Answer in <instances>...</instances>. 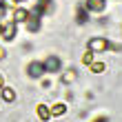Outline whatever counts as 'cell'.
<instances>
[{
    "label": "cell",
    "instance_id": "1",
    "mask_svg": "<svg viewBox=\"0 0 122 122\" xmlns=\"http://www.w3.org/2000/svg\"><path fill=\"white\" fill-rule=\"evenodd\" d=\"M104 49H109V40H104V38H91L89 40V51L98 53V51H104Z\"/></svg>",
    "mask_w": 122,
    "mask_h": 122
},
{
    "label": "cell",
    "instance_id": "2",
    "mask_svg": "<svg viewBox=\"0 0 122 122\" xmlns=\"http://www.w3.org/2000/svg\"><path fill=\"white\" fill-rule=\"evenodd\" d=\"M27 73H29L31 78H40L42 73H45V64L42 62H31L29 67H27Z\"/></svg>",
    "mask_w": 122,
    "mask_h": 122
},
{
    "label": "cell",
    "instance_id": "3",
    "mask_svg": "<svg viewBox=\"0 0 122 122\" xmlns=\"http://www.w3.org/2000/svg\"><path fill=\"white\" fill-rule=\"evenodd\" d=\"M107 0H87V9L89 11H104Z\"/></svg>",
    "mask_w": 122,
    "mask_h": 122
},
{
    "label": "cell",
    "instance_id": "4",
    "mask_svg": "<svg viewBox=\"0 0 122 122\" xmlns=\"http://www.w3.org/2000/svg\"><path fill=\"white\" fill-rule=\"evenodd\" d=\"M60 69V58H56V56H51V58H47V62H45V71H58Z\"/></svg>",
    "mask_w": 122,
    "mask_h": 122
},
{
    "label": "cell",
    "instance_id": "5",
    "mask_svg": "<svg viewBox=\"0 0 122 122\" xmlns=\"http://www.w3.org/2000/svg\"><path fill=\"white\" fill-rule=\"evenodd\" d=\"M36 113H38V118H40L42 122H47L49 118H51V111H49L47 104H38V107H36Z\"/></svg>",
    "mask_w": 122,
    "mask_h": 122
},
{
    "label": "cell",
    "instance_id": "6",
    "mask_svg": "<svg viewBox=\"0 0 122 122\" xmlns=\"http://www.w3.org/2000/svg\"><path fill=\"white\" fill-rule=\"evenodd\" d=\"M38 18H40V16H29V18L25 20L29 31H38V29H40V20H38Z\"/></svg>",
    "mask_w": 122,
    "mask_h": 122
},
{
    "label": "cell",
    "instance_id": "7",
    "mask_svg": "<svg viewBox=\"0 0 122 122\" xmlns=\"http://www.w3.org/2000/svg\"><path fill=\"white\" fill-rule=\"evenodd\" d=\"M2 36H5V40H13L16 38V22H9L2 29Z\"/></svg>",
    "mask_w": 122,
    "mask_h": 122
},
{
    "label": "cell",
    "instance_id": "8",
    "mask_svg": "<svg viewBox=\"0 0 122 122\" xmlns=\"http://www.w3.org/2000/svg\"><path fill=\"white\" fill-rule=\"evenodd\" d=\"M27 18H29V13H27L25 9H16L13 11V22H25Z\"/></svg>",
    "mask_w": 122,
    "mask_h": 122
},
{
    "label": "cell",
    "instance_id": "9",
    "mask_svg": "<svg viewBox=\"0 0 122 122\" xmlns=\"http://www.w3.org/2000/svg\"><path fill=\"white\" fill-rule=\"evenodd\" d=\"M2 98H5V102H13L16 100V91L9 87H2Z\"/></svg>",
    "mask_w": 122,
    "mask_h": 122
},
{
    "label": "cell",
    "instance_id": "10",
    "mask_svg": "<svg viewBox=\"0 0 122 122\" xmlns=\"http://www.w3.org/2000/svg\"><path fill=\"white\" fill-rule=\"evenodd\" d=\"M76 78H78V73H76L73 69H71V71H64V73H62V82H64V84H71Z\"/></svg>",
    "mask_w": 122,
    "mask_h": 122
},
{
    "label": "cell",
    "instance_id": "11",
    "mask_svg": "<svg viewBox=\"0 0 122 122\" xmlns=\"http://www.w3.org/2000/svg\"><path fill=\"white\" fill-rule=\"evenodd\" d=\"M49 111H51V116H62V113L67 111V104L58 102V104H53V107H51V109H49Z\"/></svg>",
    "mask_w": 122,
    "mask_h": 122
},
{
    "label": "cell",
    "instance_id": "12",
    "mask_svg": "<svg viewBox=\"0 0 122 122\" xmlns=\"http://www.w3.org/2000/svg\"><path fill=\"white\" fill-rule=\"evenodd\" d=\"M78 22H80V25H84V22H87V9H78Z\"/></svg>",
    "mask_w": 122,
    "mask_h": 122
},
{
    "label": "cell",
    "instance_id": "13",
    "mask_svg": "<svg viewBox=\"0 0 122 122\" xmlns=\"http://www.w3.org/2000/svg\"><path fill=\"white\" fill-rule=\"evenodd\" d=\"M91 71H93V73H102V71H104V64L102 62H91Z\"/></svg>",
    "mask_w": 122,
    "mask_h": 122
},
{
    "label": "cell",
    "instance_id": "14",
    "mask_svg": "<svg viewBox=\"0 0 122 122\" xmlns=\"http://www.w3.org/2000/svg\"><path fill=\"white\" fill-rule=\"evenodd\" d=\"M82 62H84V64H91V62H93V51L84 53V56H82Z\"/></svg>",
    "mask_w": 122,
    "mask_h": 122
},
{
    "label": "cell",
    "instance_id": "15",
    "mask_svg": "<svg viewBox=\"0 0 122 122\" xmlns=\"http://www.w3.org/2000/svg\"><path fill=\"white\" fill-rule=\"evenodd\" d=\"M7 13V9H5V5H0V20H2V16Z\"/></svg>",
    "mask_w": 122,
    "mask_h": 122
},
{
    "label": "cell",
    "instance_id": "16",
    "mask_svg": "<svg viewBox=\"0 0 122 122\" xmlns=\"http://www.w3.org/2000/svg\"><path fill=\"white\" fill-rule=\"evenodd\" d=\"M2 58H5V49L0 47V60H2Z\"/></svg>",
    "mask_w": 122,
    "mask_h": 122
},
{
    "label": "cell",
    "instance_id": "17",
    "mask_svg": "<svg viewBox=\"0 0 122 122\" xmlns=\"http://www.w3.org/2000/svg\"><path fill=\"white\" fill-rule=\"evenodd\" d=\"M96 122H107V118H98V120H96Z\"/></svg>",
    "mask_w": 122,
    "mask_h": 122
},
{
    "label": "cell",
    "instance_id": "18",
    "mask_svg": "<svg viewBox=\"0 0 122 122\" xmlns=\"http://www.w3.org/2000/svg\"><path fill=\"white\" fill-rule=\"evenodd\" d=\"M0 89H2V76H0Z\"/></svg>",
    "mask_w": 122,
    "mask_h": 122
},
{
    "label": "cell",
    "instance_id": "19",
    "mask_svg": "<svg viewBox=\"0 0 122 122\" xmlns=\"http://www.w3.org/2000/svg\"><path fill=\"white\" fill-rule=\"evenodd\" d=\"M0 36H2V25H0Z\"/></svg>",
    "mask_w": 122,
    "mask_h": 122
}]
</instances>
